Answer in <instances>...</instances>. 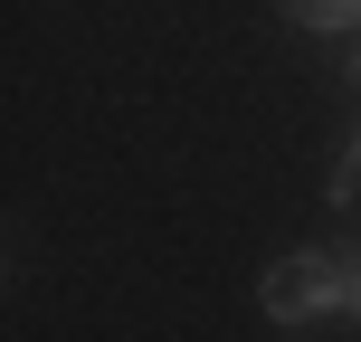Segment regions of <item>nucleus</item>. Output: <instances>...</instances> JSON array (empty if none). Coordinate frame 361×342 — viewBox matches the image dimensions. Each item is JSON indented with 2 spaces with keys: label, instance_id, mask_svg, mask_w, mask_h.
<instances>
[{
  "label": "nucleus",
  "instance_id": "obj_1",
  "mask_svg": "<svg viewBox=\"0 0 361 342\" xmlns=\"http://www.w3.org/2000/svg\"><path fill=\"white\" fill-rule=\"evenodd\" d=\"M257 295L276 324H324V314H343V257H276Z\"/></svg>",
  "mask_w": 361,
  "mask_h": 342
},
{
  "label": "nucleus",
  "instance_id": "obj_2",
  "mask_svg": "<svg viewBox=\"0 0 361 342\" xmlns=\"http://www.w3.org/2000/svg\"><path fill=\"white\" fill-rule=\"evenodd\" d=\"M286 19H305V29H361V0H286Z\"/></svg>",
  "mask_w": 361,
  "mask_h": 342
},
{
  "label": "nucleus",
  "instance_id": "obj_3",
  "mask_svg": "<svg viewBox=\"0 0 361 342\" xmlns=\"http://www.w3.org/2000/svg\"><path fill=\"white\" fill-rule=\"evenodd\" d=\"M333 200H361V133L343 143V171H333Z\"/></svg>",
  "mask_w": 361,
  "mask_h": 342
},
{
  "label": "nucleus",
  "instance_id": "obj_4",
  "mask_svg": "<svg viewBox=\"0 0 361 342\" xmlns=\"http://www.w3.org/2000/svg\"><path fill=\"white\" fill-rule=\"evenodd\" d=\"M343 314H361V248L343 257Z\"/></svg>",
  "mask_w": 361,
  "mask_h": 342
},
{
  "label": "nucleus",
  "instance_id": "obj_5",
  "mask_svg": "<svg viewBox=\"0 0 361 342\" xmlns=\"http://www.w3.org/2000/svg\"><path fill=\"white\" fill-rule=\"evenodd\" d=\"M352 86H361V48H352Z\"/></svg>",
  "mask_w": 361,
  "mask_h": 342
}]
</instances>
